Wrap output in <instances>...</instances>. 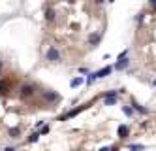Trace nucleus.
I'll return each instance as SVG.
<instances>
[{"mask_svg": "<svg viewBox=\"0 0 156 151\" xmlns=\"http://www.w3.org/2000/svg\"><path fill=\"white\" fill-rule=\"evenodd\" d=\"M111 66H105V68H103V70H98L96 72V74H92L90 77H88V80H87V83H92V81H94V80H100V77H105L107 74H111Z\"/></svg>", "mask_w": 156, "mask_h": 151, "instance_id": "nucleus-1", "label": "nucleus"}, {"mask_svg": "<svg viewBox=\"0 0 156 151\" xmlns=\"http://www.w3.org/2000/svg\"><path fill=\"white\" fill-rule=\"evenodd\" d=\"M47 61H51V62H58L60 61V53H58V49H56V47H51L47 51Z\"/></svg>", "mask_w": 156, "mask_h": 151, "instance_id": "nucleus-2", "label": "nucleus"}, {"mask_svg": "<svg viewBox=\"0 0 156 151\" xmlns=\"http://www.w3.org/2000/svg\"><path fill=\"white\" fill-rule=\"evenodd\" d=\"M21 95L23 96H32L34 95V87L32 85H23L21 87Z\"/></svg>", "mask_w": 156, "mask_h": 151, "instance_id": "nucleus-3", "label": "nucleus"}, {"mask_svg": "<svg viewBox=\"0 0 156 151\" xmlns=\"http://www.w3.org/2000/svg\"><path fill=\"white\" fill-rule=\"evenodd\" d=\"M43 98H45V100H47V102H55V100H58V95H56V93H43Z\"/></svg>", "mask_w": 156, "mask_h": 151, "instance_id": "nucleus-4", "label": "nucleus"}, {"mask_svg": "<svg viewBox=\"0 0 156 151\" xmlns=\"http://www.w3.org/2000/svg\"><path fill=\"white\" fill-rule=\"evenodd\" d=\"M128 64H130V61L126 59V57H124V59H121V61H118L117 64H115V68H117V70H124V68H126Z\"/></svg>", "mask_w": 156, "mask_h": 151, "instance_id": "nucleus-5", "label": "nucleus"}, {"mask_svg": "<svg viewBox=\"0 0 156 151\" xmlns=\"http://www.w3.org/2000/svg\"><path fill=\"white\" fill-rule=\"evenodd\" d=\"M128 136V127L126 125H121L118 127V138H126Z\"/></svg>", "mask_w": 156, "mask_h": 151, "instance_id": "nucleus-6", "label": "nucleus"}, {"mask_svg": "<svg viewBox=\"0 0 156 151\" xmlns=\"http://www.w3.org/2000/svg\"><path fill=\"white\" fill-rule=\"evenodd\" d=\"M103 104H105V106H115V104H117V96H105Z\"/></svg>", "mask_w": 156, "mask_h": 151, "instance_id": "nucleus-7", "label": "nucleus"}, {"mask_svg": "<svg viewBox=\"0 0 156 151\" xmlns=\"http://www.w3.org/2000/svg\"><path fill=\"white\" fill-rule=\"evenodd\" d=\"M88 42H90V45H98V42H100V34H90Z\"/></svg>", "mask_w": 156, "mask_h": 151, "instance_id": "nucleus-8", "label": "nucleus"}, {"mask_svg": "<svg viewBox=\"0 0 156 151\" xmlns=\"http://www.w3.org/2000/svg\"><path fill=\"white\" fill-rule=\"evenodd\" d=\"M8 81H0V95H4V93H6L8 91Z\"/></svg>", "mask_w": 156, "mask_h": 151, "instance_id": "nucleus-9", "label": "nucleus"}, {"mask_svg": "<svg viewBox=\"0 0 156 151\" xmlns=\"http://www.w3.org/2000/svg\"><path fill=\"white\" fill-rule=\"evenodd\" d=\"M128 149H130V151H143L145 147H143V145H139V144H132Z\"/></svg>", "mask_w": 156, "mask_h": 151, "instance_id": "nucleus-10", "label": "nucleus"}, {"mask_svg": "<svg viewBox=\"0 0 156 151\" xmlns=\"http://www.w3.org/2000/svg\"><path fill=\"white\" fill-rule=\"evenodd\" d=\"M81 83H83V80H81V77H75V80H72V83H70V85H72V87H79Z\"/></svg>", "mask_w": 156, "mask_h": 151, "instance_id": "nucleus-11", "label": "nucleus"}, {"mask_svg": "<svg viewBox=\"0 0 156 151\" xmlns=\"http://www.w3.org/2000/svg\"><path fill=\"white\" fill-rule=\"evenodd\" d=\"M9 136H13V138H17V136H19V128H17V127H13V128H9Z\"/></svg>", "mask_w": 156, "mask_h": 151, "instance_id": "nucleus-12", "label": "nucleus"}, {"mask_svg": "<svg viewBox=\"0 0 156 151\" xmlns=\"http://www.w3.org/2000/svg\"><path fill=\"white\" fill-rule=\"evenodd\" d=\"M132 106H134V108H136V110H137L139 113H147V110H145V108H141V106H139V104H137V102H134V104H132Z\"/></svg>", "mask_w": 156, "mask_h": 151, "instance_id": "nucleus-13", "label": "nucleus"}, {"mask_svg": "<svg viewBox=\"0 0 156 151\" xmlns=\"http://www.w3.org/2000/svg\"><path fill=\"white\" fill-rule=\"evenodd\" d=\"M45 17H47V19L51 21V19H53V17H55V12H53V9H51V8H49V9H47V15H45Z\"/></svg>", "mask_w": 156, "mask_h": 151, "instance_id": "nucleus-14", "label": "nucleus"}, {"mask_svg": "<svg viewBox=\"0 0 156 151\" xmlns=\"http://www.w3.org/2000/svg\"><path fill=\"white\" fill-rule=\"evenodd\" d=\"M124 113H126V115H132V113H134V110H132L130 106H124Z\"/></svg>", "mask_w": 156, "mask_h": 151, "instance_id": "nucleus-15", "label": "nucleus"}, {"mask_svg": "<svg viewBox=\"0 0 156 151\" xmlns=\"http://www.w3.org/2000/svg\"><path fill=\"white\" fill-rule=\"evenodd\" d=\"M4 151H15L13 147H6V149H4Z\"/></svg>", "mask_w": 156, "mask_h": 151, "instance_id": "nucleus-16", "label": "nucleus"}, {"mask_svg": "<svg viewBox=\"0 0 156 151\" xmlns=\"http://www.w3.org/2000/svg\"><path fill=\"white\" fill-rule=\"evenodd\" d=\"M152 6H154V8H156V0H154V2H152Z\"/></svg>", "mask_w": 156, "mask_h": 151, "instance_id": "nucleus-17", "label": "nucleus"}, {"mask_svg": "<svg viewBox=\"0 0 156 151\" xmlns=\"http://www.w3.org/2000/svg\"><path fill=\"white\" fill-rule=\"evenodd\" d=\"M0 70H2V61H0Z\"/></svg>", "mask_w": 156, "mask_h": 151, "instance_id": "nucleus-18", "label": "nucleus"}, {"mask_svg": "<svg viewBox=\"0 0 156 151\" xmlns=\"http://www.w3.org/2000/svg\"><path fill=\"white\" fill-rule=\"evenodd\" d=\"M154 83H156V80H154Z\"/></svg>", "mask_w": 156, "mask_h": 151, "instance_id": "nucleus-19", "label": "nucleus"}]
</instances>
